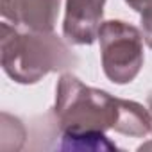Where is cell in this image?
Returning a JSON list of instances; mask_svg holds the SVG:
<instances>
[{"mask_svg":"<svg viewBox=\"0 0 152 152\" xmlns=\"http://www.w3.org/2000/svg\"><path fill=\"white\" fill-rule=\"evenodd\" d=\"M147 102H148V111H150V115H152V91L148 93ZM143 148H152V141H150V143H145V145H141V147H140V150H143Z\"/></svg>","mask_w":152,"mask_h":152,"instance_id":"cell-9","label":"cell"},{"mask_svg":"<svg viewBox=\"0 0 152 152\" xmlns=\"http://www.w3.org/2000/svg\"><path fill=\"white\" fill-rule=\"evenodd\" d=\"M125 4H127L132 11L143 13L145 9H148V7L152 6V0H125Z\"/></svg>","mask_w":152,"mask_h":152,"instance_id":"cell-8","label":"cell"},{"mask_svg":"<svg viewBox=\"0 0 152 152\" xmlns=\"http://www.w3.org/2000/svg\"><path fill=\"white\" fill-rule=\"evenodd\" d=\"M106 0H66L63 36L72 45H91L99 39Z\"/></svg>","mask_w":152,"mask_h":152,"instance_id":"cell-5","label":"cell"},{"mask_svg":"<svg viewBox=\"0 0 152 152\" xmlns=\"http://www.w3.org/2000/svg\"><path fill=\"white\" fill-rule=\"evenodd\" d=\"M102 70L115 84L132 83L143 66V34L124 20L104 22L99 31Z\"/></svg>","mask_w":152,"mask_h":152,"instance_id":"cell-3","label":"cell"},{"mask_svg":"<svg viewBox=\"0 0 152 152\" xmlns=\"http://www.w3.org/2000/svg\"><path fill=\"white\" fill-rule=\"evenodd\" d=\"M59 148L64 150H115L116 145L106 136V132H83V134H61Z\"/></svg>","mask_w":152,"mask_h":152,"instance_id":"cell-6","label":"cell"},{"mask_svg":"<svg viewBox=\"0 0 152 152\" xmlns=\"http://www.w3.org/2000/svg\"><path fill=\"white\" fill-rule=\"evenodd\" d=\"M124 100L104 90L86 86L73 73L64 72L56 84V124L61 134L116 131Z\"/></svg>","mask_w":152,"mask_h":152,"instance_id":"cell-2","label":"cell"},{"mask_svg":"<svg viewBox=\"0 0 152 152\" xmlns=\"http://www.w3.org/2000/svg\"><path fill=\"white\" fill-rule=\"evenodd\" d=\"M61 0H0L4 22L20 31L54 32Z\"/></svg>","mask_w":152,"mask_h":152,"instance_id":"cell-4","label":"cell"},{"mask_svg":"<svg viewBox=\"0 0 152 152\" xmlns=\"http://www.w3.org/2000/svg\"><path fill=\"white\" fill-rule=\"evenodd\" d=\"M140 27H141V34H143L145 43L152 48V6L141 13V18H140Z\"/></svg>","mask_w":152,"mask_h":152,"instance_id":"cell-7","label":"cell"},{"mask_svg":"<svg viewBox=\"0 0 152 152\" xmlns=\"http://www.w3.org/2000/svg\"><path fill=\"white\" fill-rule=\"evenodd\" d=\"M2 70L18 84H36L52 72H66L77 64V56L54 32L20 31L2 22Z\"/></svg>","mask_w":152,"mask_h":152,"instance_id":"cell-1","label":"cell"}]
</instances>
